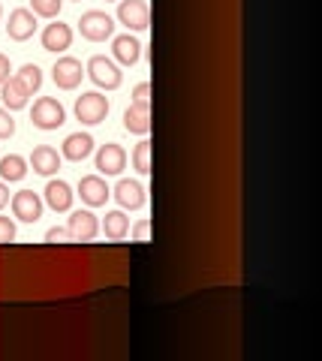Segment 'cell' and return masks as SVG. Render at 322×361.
I'll list each match as a JSON object with an SVG mask.
<instances>
[{"mask_svg": "<svg viewBox=\"0 0 322 361\" xmlns=\"http://www.w3.org/2000/svg\"><path fill=\"white\" fill-rule=\"evenodd\" d=\"M30 121H33V127H39V130H58V127H63L66 111L54 97H39L30 109Z\"/></svg>", "mask_w": 322, "mask_h": 361, "instance_id": "6da1fadb", "label": "cell"}, {"mask_svg": "<svg viewBox=\"0 0 322 361\" xmlns=\"http://www.w3.org/2000/svg\"><path fill=\"white\" fill-rule=\"evenodd\" d=\"M79 30H82L85 39L103 42V39L112 37L115 21H112V16H109V13H103V9H87V13L82 16V21H79Z\"/></svg>", "mask_w": 322, "mask_h": 361, "instance_id": "7a4b0ae2", "label": "cell"}, {"mask_svg": "<svg viewBox=\"0 0 322 361\" xmlns=\"http://www.w3.org/2000/svg\"><path fill=\"white\" fill-rule=\"evenodd\" d=\"M106 115H109V99L103 94H97V90H91V94H82L79 99H75V118H79L82 123H87V127L103 123Z\"/></svg>", "mask_w": 322, "mask_h": 361, "instance_id": "3957f363", "label": "cell"}, {"mask_svg": "<svg viewBox=\"0 0 322 361\" xmlns=\"http://www.w3.org/2000/svg\"><path fill=\"white\" fill-rule=\"evenodd\" d=\"M87 75H91V82L97 87H106V90L120 87V70L115 66V61L103 58V54H97V58L87 61Z\"/></svg>", "mask_w": 322, "mask_h": 361, "instance_id": "277c9868", "label": "cell"}, {"mask_svg": "<svg viewBox=\"0 0 322 361\" xmlns=\"http://www.w3.org/2000/svg\"><path fill=\"white\" fill-rule=\"evenodd\" d=\"M118 21L127 25L130 30H145L151 13H148V4L145 0H120L118 4Z\"/></svg>", "mask_w": 322, "mask_h": 361, "instance_id": "5b68a950", "label": "cell"}, {"mask_svg": "<svg viewBox=\"0 0 322 361\" xmlns=\"http://www.w3.org/2000/svg\"><path fill=\"white\" fill-rule=\"evenodd\" d=\"M82 61H75V58H61L58 63H54V70H51V78H54V85H58L61 90H75L82 85Z\"/></svg>", "mask_w": 322, "mask_h": 361, "instance_id": "8992f818", "label": "cell"}, {"mask_svg": "<svg viewBox=\"0 0 322 361\" xmlns=\"http://www.w3.org/2000/svg\"><path fill=\"white\" fill-rule=\"evenodd\" d=\"M13 214L21 223H37L42 217V199L33 190H18L13 196Z\"/></svg>", "mask_w": 322, "mask_h": 361, "instance_id": "52a82bcc", "label": "cell"}, {"mask_svg": "<svg viewBox=\"0 0 322 361\" xmlns=\"http://www.w3.org/2000/svg\"><path fill=\"white\" fill-rule=\"evenodd\" d=\"M79 196L85 205H91V208H99V205H106L109 196H112V190H109V184L99 175H85L79 180Z\"/></svg>", "mask_w": 322, "mask_h": 361, "instance_id": "ba28073f", "label": "cell"}, {"mask_svg": "<svg viewBox=\"0 0 322 361\" xmlns=\"http://www.w3.org/2000/svg\"><path fill=\"white\" fill-rule=\"evenodd\" d=\"M6 33H9V39H16V42H25L30 39L33 33H37V16L30 13V9H13L9 13V25H6Z\"/></svg>", "mask_w": 322, "mask_h": 361, "instance_id": "9c48e42d", "label": "cell"}, {"mask_svg": "<svg viewBox=\"0 0 322 361\" xmlns=\"http://www.w3.org/2000/svg\"><path fill=\"white\" fill-rule=\"evenodd\" d=\"M124 166H127V151L120 148V145L109 142V145H103V148L97 151V169L103 175H120L124 172Z\"/></svg>", "mask_w": 322, "mask_h": 361, "instance_id": "30bf717a", "label": "cell"}, {"mask_svg": "<svg viewBox=\"0 0 322 361\" xmlns=\"http://www.w3.org/2000/svg\"><path fill=\"white\" fill-rule=\"evenodd\" d=\"M66 229H70V238L73 241H91L97 238L99 232V223L91 211H73L70 214V223H66Z\"/></svg>", "mask_w": 322, "mask_h": 361, "instance_id": "8fae6325", "label": "cell"}, {"mask_svg": "<svg viewBox=\"0 0 322 361\" xmlns=\"http://www.w3.org/2000/svg\"><path fill=\"white\" fill-rule=\"evenodd\" d=\"M73 45V27L63 25V21H54V25H49L46 30H42V49L46 51H66Z\"/></svg>", "mask_w": 322, "mask_h": 361, "instance_id": "7c38bea8", "label": "cell"}, {"mask_svg": "<svg viewBox=\"0 0 322 361\" xmlns=\"http://www.w3.org/2000/svg\"><path fill=\"white\" fill-rule=\"evenodd\" d=\"M115 199L120 202V208H130V211H136L145 205V187L139 184V180H118V187H115Z\"/></svg>", "mask_w": 322, "mask_h": 361, "instance_id": "4fadbf2b", "label": "cell"}, {"mask_svg": "<svg viewBox=\"0 0 322 361\" xmlns=\"http://www.w3.org/2000/svg\"><path fill=\"white\" fill-rule=\"evenodd\" d=\"M73 190L66 180H49L46 184V205L51 211H70L73 208Z\"/></svg>", "mask_w": 322, "mask_h": 361, "instance_id": "5bb4252c", "label": "cell"}, {"mask_svg": "<svg viewBox=\"0 0 322 361\" xmlns=\"http://www.w3.org/2000/svg\"><path fill=\"white\" fill-rule=\"evenodd\" d=\"M30 166L37 175H54L61 169V154L49 148V145H39V148H33V154H30Z\"/></svg>", "mask_w": 322, "mask_h": 361, "instance_id": "9a60e30c", "label": "cell"}, {"mask_svg": "<svg viewBox=\"0 0 322 361\" xmlns=\"http://www.w3.org/2000/svg\"><path fill=\"white\" fill-rule=\"evenodd\" d=\"M94 154V139L87 133H73V135H66V142H63V157L66 160H73V163H82L85 157H91Z\"/></svg>", "mask_w": 322, "mask_h": 361, "instance_id": "2e32d148", "label": "cell"}, {"mask_svg": "<svg viewBox=\"0 0 322 361\" xmlns=\"http://www.w3.org/2000/svg\"><path fill=\"white\" fill-rule=\"evenodd\" d=\"M112 51H115V61L124 63V66L139 63V58H142V45H139L136 37H130V33H127V37H115Z\"/></svg>", "mask_w": 322, "mask_h": 361, "instance_id": "e0dca14e", "label": "cell"}, {"mask_svg": "<svg viewBox=\"0 0 322 361\" xmlns=\"http://www.w3.org/2000/svg\"><path fill=\"white\" fill-rule=\"evenodd\" d=\"M27 90H25V85L18 82V78H6L4 85H0V99H4V106L9 109V111H16V109H25L27 106Z\"/></svg>", "mask_w": 322, "mask_h": 361, "instance_id": "ac0fdd59", "label": "cell"}, {"mask_svg": "<svg viewBox=\"0 0 322 361\" xmlns=\"http://www.w3.org/2000/svg\"><path fill=\"white\" fill-rule=\"evenodd\" d=\"M124 127L136 135H148L151 133V109H139V106H130L124 111Z\"/></svg>", "mask_w": 322, "mask_h": 361, "instance_id": "d6986e66", "label": "cell"}, {"mask_svg": "<svg viewBox=\"0 0 322 361\" xmlns=\"http://www.w3.org/2000/svg\"><path fill=\"white\" fill-rule=\"evenodd\" d=\"M103 232H106V238L120 241V238H124V235L130 232L127 214H124V211H109V214H106V220H103Z\"/></svg>", "mask_w": 322, "mask_h": 361, "instance_id": "ffe728a7", "label": "cell"}, {"mask_svg": "<svg viewBox=\"0 0 322 361\" xmlns=\"http://www.w3.org/2000/svg\"><path fill=\"white\" fill-rule=\"evenodd\" d=\"M27 175V160L18 154H6L0 157V178L4 180H21Z\"/></svg>", "mask_w": 322, "mask_h": 361, "instance_id": "44dd1931", "label": "cell"}, {"mask_svg": "<svg viewBox=\"0 0 322 361\" xmlns=\"http://www.w3.org/2000/svg\"><path fill=\"white\" fill-rule=\"evenodd\" d=\"M16 78H18L21 85H25L27 94H37V90L42 87V70H39L37 63H25V66H21V70L16 73Z\"/></svg>", "mask_w": 322, "mask_h": 361, "instance_id": "7402d4cb", "label": "cell"}, {"mask_svg": "<svg viewBox=\"0 0 322 361\" xmlns=\"http://www.w3.org/2000/svg\"><path fill=\"white\" fill-rule=\"evenodd\" d=\"M132 166H136L139 175L151 172V142H139L136 151H132Z\"/></svg>", "mask_w": 322, "mask_h": 361, "instance_id": "603a6c76", "label": "cell"}, {"mask_svg": "<svg viewBox=\"0 0 322 361\" xmlns=\"http://www.w3.org/2000/svg\"><path fill=\"white\" fill-rule=\"evenodd\" d=\"M30 13L33 16H42V18H58L63 0H30Z\"/></svg>", "mask_w": 322, "mask_h": 361, "instance_id": "cb8c5ba5", "label": "cell"}, {"mask_svg": "<svg viewBox=\"0 0 322 361\" xmlns=\"http://www.w3.org/2000/svg\"><path fill=\"white\" fill-rule=\"evenodd\" d=\"M132 106L151 109V85H148V82H142V85L132 87Z\"/></svg>", "mask_w": 322, "mask_h": 361, "instance_id": "d4e9b609", "label": "cell"}, {"mask_svg": "<svg viewBox=\"0 0 322 361\" xmlns=\"http://www.w3.org/2000/svg\"><path fill=\"white\" fill-rule=\"evenodd\" d=\"M16 133V121L9 115V109H0V139H9Z\"/></svg>", "mask_w": 322, "mask_h": 361, "instance_id": "484cf974", "label": "cell"}, {"mask_svg": "<svg viewBox=\"0 0 322 361\" xmlns=\"http://www.w3.org/2000/svg\"><path fill=\"white\" fill-rule=\"evenodd\" d=\"M16 241V223L9 217H0V244Z\"/></svg>", "mask_w": 322, "mask_h": 361, "instance_id": "4316f807", "label": "cell"}, {"mask_svg": "<svg viewBox=\"0 0 322 361\" xmlns=\"http://www.w3.org/2000/svg\"><path fill=\"white\" fill-rule=\"evenodd\" d=\"M46 241L51 244H63V241H70V229H63V226H54V229L46 232Z\"/></svg>", "mask_w": 322, "mask_h": 361, "instance_id": "83f0119b", "label": "cell"}, {"mask_svg": "<svg viewBox=\"0 0 322 361\" xmlns=\"http://www.w3.org/2000/svg\"><path fill=\"white\" fill-rule=\"evenodd\" d=\"M148 235H151V223L148 220H142L136 229H132V238H136V241H148Z\"/></svg>", "mask_w": 322, "mask_h": 361, "instance_id": "f1b7e54d", "label": "cell"}, {"mask_svg": "<svg viewBox=\"0 0 322 361\" xmlns=\"http://www.w3.org/2000/svg\"><path fill=\"white\" fill-rule=\"evenodd\" d=\"M9 73H13V66H9V58H6V54H0V85H4L6 78H9Z\"/></svg>", "mask_w": 322, "mask_h": 361, "instance_id": "f546056e", "label": "cell"}, {"mask_svg": "<svg viewBox=\"0 0 322 361\" xmlns=\"http://www.w3.org/2000/svg\"><path fill=\"white\" fill-rule=\"evenodd\" d=\"M9 205V187L0 180V208H6Z\"/></svg>", "mask_w": 322, "mask_h": 361, "instance_id": "4dcf8cb0", "label": "cell"}, {"mask_svg": "<svg viewBox=\"0 0 322 361\" xmlns=\"http://www.w3.org/2000/svg\"><path fill=\"white\" fill-rule=\"evenodd\" d=\"M0 16H4V9H0Z\"/></svg>", "mask_w": 322, "mask_h": 361, "instance_id": "1f68e13d", "label": "cell"}]
</instances>
